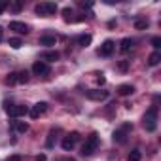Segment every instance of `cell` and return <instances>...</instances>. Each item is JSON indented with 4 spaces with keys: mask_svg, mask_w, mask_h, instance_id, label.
Listing matches in <instances>:
<instances>
[{
    "mask_svg": "<svg viewBox=\"0 0 161 161\" xmlns=\"http://www.w3.org/2000/svg\"><path fill=\"white\" fill-rule=\"evenodd\" d=\"M66 161H76V159H66Z\"/></svg>",
    "mask_w": 161,
    "mask_h": 161,
    "instance_id": "34",
    "label": "cell"
},
{
    "mask_svg": "<svg viewBox=\"0 0 161 161\" xmlns=\"http://www.w3.org/2000/svg\"><path fill=\"white\" fill-rule=\"evenodd\" d=\"M2 36H4V29L0 27V42H2Z\"/></svg>",
    "mask_w": 161,
    "mask_h": 161,
    "instance_id": "33",
    "label": "cell"
},
{
    "mask_svg": "<svg viewBox=\"0 0 161 161\" xmlns=\"http://www.w3.org/2000/svg\"><path fill=\"white\" fill-rule=\"evenodd\" d=\"M148 27H150V21L148 19H136L135 21V29L136 31H146Z\"/></svg>",
    "mask_w": 161,
    "mask_h": 161,
    "instance_id": "18",
    "label": "cell"
},
{
    "mask_svg": "<svg viewBox=\"0 0 161 161\" xmlns=\"http://www.w3.org/2000/svg\"><path fill=\"white\" fill-rule=\"evenodd\" d=\"M129 131H131V125H129V123H125L121 129L114 131L112 140H114V142H119V144H121V142H125V138H127V133H129Z\"/></svg>",
    "mask_w": 161,
    "mask_h": 161,
    "instance_id": "7",
    "label": "cell"
},
{
    "mask_svg": "<svg viewBox=\"0 0 161 161\" xmlns=\"http://www.w3.org/2000/svg\"><path fill=\"white\" fill-rule=\"evenodd\" d=\"M46 110H47V103H36V104L29 110V114H31L32 119H36V118H40Z\"/></svg>",
    "mask_w": 161,
    "mask_h": 161,
    "instance_id": "9",
    "label": "cell"
},
{
    "mask_svg": "<svg viewBox=\"0 0 161 161\" xmlns=\"http://www.w3.org/2000/svg\"><path fill=\"white\" fill-rule=\"evenodd\" d=\"M118 93H119L121 97H127V95H133V93H135V87L129 86V84H123V86L118 87Z\"/></svg>",
    "mask_w": 161,
    "mask_h": 161,
    "instance_id": "14",
    "label": "cell"
},
{
    "mask_svg": "<svg viewBox=\"0 0 161 161\" xmlns=\"http://www.w3.org/2000/svg\"><path fill=\"white\" fill-rule=\"evenodd\" d=\"M34 161H46V155H44V153H40V155H36V157H34Z\"/></svg>",
    "mask_w": 161,
    "mask_h": 161,
    "instance_id": "32",
    "label": "cell"
},
{
    "mask_svg": "<svg viewBox=\"0 0 161 161\" xmlns=\"http://www.w3.org/2000/svg\"><path fill=\"white\" fill-rule=\"evenodd\" d=\"M104 82H106V78H104L103 74H99V76H97V84H99V86H104Z\"/></svg>",
    "mask_w": 161,
    "mask_h": 161,
    "instance_id": "28",
    "label": "cell"
},
{
    "mask_svg": "<svg viewBox=\"0 0 161 161\" xmlns=\"http://www.w3.org/2000/svg\"><path fill=\"white\" fill-rule=\"evenodd\" d=\"M159 61H161V53H159V51H153V53L148 57V64H150V66H157Z\"/></svg>",
    "mask_w": 161,
    "mask_h": 161,
    "instance_id": "16",
    "label": "cell"
},
{
    "mask_svg": "<svg viewBox=\"0 0 161 161\" xmlns=\"http://www.w3.org/2000/svg\"><path fill=\"white\" fill-rule=\"evenodd\" d=\"M131 47H133V40H131V38H123L121 44H119V49H121L123 53H127Z\"/></svg>",
    "mask_w": 161,
    "mask_h": 161,
    "instance_id": "19",
    "label": "cell"
},
{
    "mask_svg": "<svg viewBox=\"0 0 161 161\" xmlns=\"http://www.w3.org/2000/svg\"><path fill=\"white\" fill-rule=\"evenodd\" d=\"M59 59V53L57 51H44L42 53V61L44 63H53V61H57Z\"/></svg>",
    "mask_w": 161,
    "mask_h": 161,
    "instance_id": "13",
    "label": "cell"
},
{
    "mask_svg": "<svg viewBox=\"0 0 161 161\" xmlns=\"http://www.w3.org/2000/svg\"><path fill=\"white\" fill-rule=\"evenodd\" d=\"M57 44V38L51 36V34H44L40 36V46H55Z\"/></svg>",
    "mask_w": 161,
    "mask_h": 161,
    "instance_id": "12",
    "label": "cell"
},
{
    "mask_svg": "<svg viewBox=\"0 0 161 161\" xmlns=\"http://www.w3.org/2000/svg\"><path fill=\"white\" fill-rule=\"evenodd\" d=\"M8 6H10V2H8V0H0V14H2V12L8 8Z\"/></svg>",
    "mask_w": 161,
    "mask_h": 161,
    "instance_id": "27",
    "label": "cell"
},
{
    "mask_svg": "<svg viewBox=\"0 0 161 161\" xmlns=\"http://www.w3.org/2000/svg\"><path fill=\"white\" fill-rule=\"evenodd\" d=\"M10 46L15 47V49H19L23 46V42H21V38H10Z\"/></svg>",
    "mask_w": 161,
    "mask_h": 161,
    "instance_id": "23",
    "label": "cell"
},
{
    "mask_svg": "<svg viewBox=\"0 0 161 161\" xmlns=\"http://www.w3.org/2000/svg\"><path fill=\"white\" fill-rule=\"evenodd\" d=\"M34 10H36V14H38L40 17H47V15H53V14L57 12V4H55V2H42V4H38Z\"/></svg>",
    "mask_w": 161,
    "mask_h": 161,
    "instance_id": "3",
    "label": "cell"
},
{
    "mask_svg": "<svg viewBox=\"0 0 161 161\" xmlns=\"http://www.w3.org/2000/svg\"><path fill=\"white\" fill-rule=\"evenodd\" d=\"M152 46H153L155 49H159V47H161V38H159V36H153V38H152Z\"/></svg>",
    "mask_w": 161,
    "mask_h": 161,
    "instance_id": "26",
    "label": "cell"
},
{
    "mask_svg": "<svg viewBox=\"0 0 161 161\" xmlns=\"http://www.w3.org/2000/svg\"><path fill=\"white\" fill-rule=\"evenodd\" d=\"M10 31H15L17 34H27L29 32V25H25L21 21H12L10 23Z\"/></svg>",
    "mask_w": 161,
    "mask_h": 161,
    "instance_id": "11",
    "label": "cell"
},
{
    "mask_svg": "<svg viewBox=\"0 0 161 161\" xmlns=\"http://www.w3.org/2000/svg\"><path fill=\"white\" fill-rule=\"evenodd\" d=\"M6 112H8L10 118H19V116L29 114V108L23 106V104H6Z\"/></svg>",
    "mask_w": 161,
    "mask_h": 161,
    "instance_id": "5",
    "label": "cell"
},
{
    "mask_svg": "<svg viewBox=\"0 0 161 161\" xmlns=\"http://www.w3.org/2000/svg\"><path fill=\"white\" fill-rule=\"evenodd\" d=\"M119 70H127V61H121L119 63Z\"/></svg>",
    "mask_w": 161,
    "mask_h": 161,
    "instance_id": "31",
    "label": "cell"
},
{
    "mask_svg": "<svg viewBox=\"0 0 161 161\" xmlns=\"http://www.w3.org/2000/svg\"><path fill=\"white\" fill-rule=\"evenodd\" d=\"M8 8H10L14 14H19V12H21V8H23V4H21V2H12Z\"/></svg>",
    "mask_w": 161,
    "mask_h": 161,
    "instance_id": "22",
    "label": "cell"
},
{
    "mask_svg": "<svg viewBox=\"0 0 161 161\" xmlns=\"http://www.w3.org/2000/svg\"><path fill=\"white\" fill-rule=\"evenodd\" d=\"M72 14H74V12H72L70 8H64V10H63V17H64V21H72Z\"/></svg>",
    "mask_w": 161,
    "mask_h": 161,
    "instance_id": "24",
    "label": "cell"
},
{
    "mask_svg": "<svg viewBox=\"0 0 161 161\" xmlns=\"http://www.w3.org/2000/svg\"><path fill=\"white\" fill-rule=\"evenodd\" d=\"M91 40H93L91 34H80V36H78V44L82 46V47H87V46L91 44Z\"/></svg>",
    "mask_w": 161,
    "mask_h": 161,
    "instance_id": "15",
    "label": "cell"
},
{
    "mask_svg": "<svg viewBox=\"0 0 161 161\" xmlns=\"http://www.w3.org/2000/svg\"><path fill=\"white\" fill-rule=\"evenodd\" d=\"M32 72H34L36 76H47V74L51 72V68H49L47 63H44V61H36V63L32 64Z\"/></svg>",
    "mask_w": 161,
    "mask_h": 161,
    "instance_id": "6",
    "label": "cell"
},
{
    "mask_svg": "<svg viewBox=\"0 0 161 161\" xmlns=\"http://www.w3.org/2000/svg\"><path fill=\"white\" fill-rule=\"evenodd\" d=\"M14 127H15L17 133H27L29 131V123H25V121H15Z\"/></svg>",
    "mask_w": 161,
    "mask_h": 161,
    "instance_id": "20",
    "label": "cell"
},
{
    "mask_svg": "<svg viewBox=\"0 0 161 161\" xmlns=\"http://www.w3.org/2000/svg\"><path fill=\"white\" fill-rule=\"evenodd\" d=\"M6 161H23V157H21V155H12V157H8Z\"/></svg>",
    "mask_w": 161,
    "mask_h": 161,
    "instance_id": "30",
    "label": "cell"
},
{
    "mask_svg": "<svg viewBox=\"0 0 161 161\" xmlns=\"http://www.w3.org/2000/svg\"><path fill=\"white\" fill-rule=\"evenodd\" d=\"M114 49H116V44H114L112 40H104L103 46L99 47V55H101V57H110V55L114 53Z\"/></svg>",
    "mask_w": 161,
    "mask_h": 161,
    "instance_id": "8",
    "label": "cell"
},
{
    "mask_svg": "<svg viewBox=\"0 0 161 161\" xmlns=\"http://www.w3.org/2000/svg\"><path fill=\"white\" fill-rule=\"evenodd\" d=\"M68 136H70V138H72V140H74V142H78V140H80V135H78V133H76V131H74V133H70V135H68Z\"/></svg>",
    "mask_w": 161,
    "mask_h": 161,
    "instance_id": "29",
    "label": "cell"
},
{
    "mask_svg": "<svg viewBox=\"0 0 161 161\" xmlns=\"http://www.w3.org/2000/svg\"><path fill=\"white\" fill-rule=\"evenodd\" d=\"M87 99H91V101H104V99H108V91H104V89H89L87 91Z\"/></svg>",
    "mask_w": 161,
    "mask_h": 161,
    "instance_id": "10",
    "label": "cell"
},
{
    "mask_svg": "<svg viewBox=\"0 0 161 161\" xmlns=\"http://www.w3.org/2000/svg\"><path fill=\"white\" fill-rule=\"evenodd\" d=\"M142 159V153L138 152V150H133L129 155H127V161H140Z\"/></svg>",
    "mask_w": 161,
    "mask_h": 161,
    "instance_id": "21",
    "label": "cell"
},
{
    "mask_svg": "<svg viewBox=\"0 0 161 161\" xmlns=\"http://www.w3.org/2000/svg\"><path fill=\"white\" fill-rule=\"evenodd\" d=\"M144 129L146 131H150V133H153L155 129H157V108L153 106V108H150L146 114H144Z\"/></svg>",
    "mask_w": 161,
    "mask_h": 161,
    "instance_id": "1",
    "label": "cell"
},
{
    "mask_svg": "<svg viewBox=\"0 0 161 161\" xmlns=\"http://www.w3.org/2000/svg\"><path fill=\"white\" fill-rule=\"evenodd\" d=\"M74 144H76V142H74L70 136H64V138H63V142H61V146H63V150H64V152H70V150L74 148Z\"/></svg>",
    "mask_w": 161,
    "mask_h": 161,
    "instance_id": "17",
    "label": "cell"
},
{
    "mask_svg": "<svg viewBox=\"0 0 161 161\" xmlns=\"http://www.w3.org/2000/svg\"><path fill=\"white\" fill-rule=\"evenodd\" d=\"M97 146H99V136L93 133V135L86 140V144L82 146V155H86V157H87V155H91V153L97 150Z\"/></svg>",
    "mask_w": 161,
    "mask_h": 161,
    "instance_id": "4",
    "label": "cell"
},
{
    "mask_svg": "<svg viewBox=\"0 0 161 161\" xmlns=\"http://www.w3.org/2000/svg\"><path fill=\"white\" fill-rule=\"evenodd\" d=\"M53 142H55V131L49 133V136H47V140H46V146H47V148H53Z\"/></svg>",
    "mask_w": 161,
    "mask_h": 161,
    "instance_id": "25",
    "label": "cell"
},
{
    "mask_svg": "<svg viewBox=\"0 0 161 161\" xmlns=\"http://www.w3.org/2000/svg\"><path fill=\"white\" fill-rule=\"evenodd\" d=\"M27 82H29V72H27V70H21V72H12V74L6 78V84H8V86L27 84Z\"/></svg>",
    "mask_w": 161,
    "mask_h": 161,
    "instance_id": "2",
    "label": "cell"
}]
</instances>
